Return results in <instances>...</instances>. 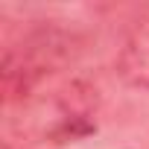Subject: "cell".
Returning <instances> with one entry per match:
<instances>
[{
    "instance_id": "6da1fadb",
    "label": "cell",
    "mask_w": 149,
    "mask_h": 149,
    "mask_svg": "<svg viewBox=\"0 0 149 149\" xmlns=\"http://www.w3.org/2000/svg\"><path fill=\"white\" fill-rule=\"evenodd\" d=\"M120 76L137 88H149V26L134 32V38L123 47Z\"/></svg>"
}]
</instances>
